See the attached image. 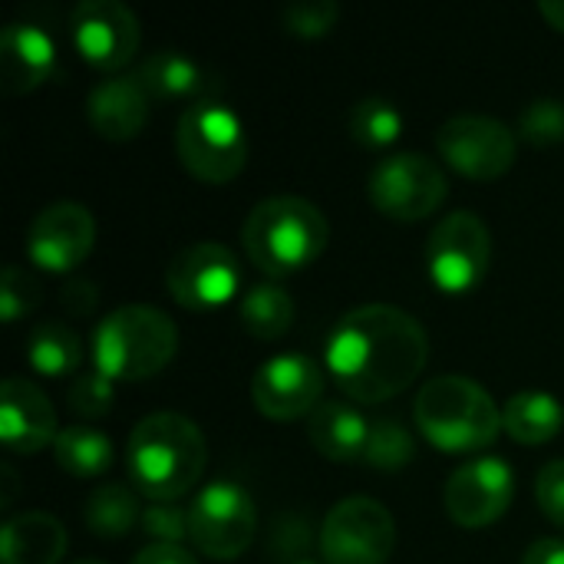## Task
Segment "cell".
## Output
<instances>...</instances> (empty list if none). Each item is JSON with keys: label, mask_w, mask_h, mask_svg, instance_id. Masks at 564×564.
I'll use <instances>...</instances> for the list:
<instances>
[{"label": "cell", "mask_w": 564, "mask_h": 564, "mask_svg": "<svg viewBox=\"0 0 564 564\" xmlns=\"http://www.w3.org/2000/svg\"><path fill=\"white\" fill-rule=\"evenodd\" d=\"M426 327L393 304H364L347 311L324 347V370L344 397L364 406L406 393L426 370Z\"/></svg>", "instance_id": "cell-1"}, {"label": "cell", "mask_w": 564, "mask_h": 564, "mask_svg": "<svg viewBox=\"0 0 564 564\" xmlns=\"http://www.w3.org/2000/svg\"><path fill=\"white\" fill-rule=\"evenodd\" d=\"M126 466L132 486L149 502H178L205 476V433L182 413H149L129 433Z\"/></svg>", "instance_id": "cell-2"}, {"label": "cell", "mask_w": 564, "mask_h": 564, "mask_svg": "<svg viewBox=\"0 0 564 564\" xmlns=\"http://www.w3.org/2000/svg\"><path fill=\"white\" fill-rule=\"evenodd\" d=\"M330 241L324 212L301 195H274L258 202L241 228V245L251 264L271 278H288L311 268Z\"/></svg>", "instance_id": "cell-3"}, {"label": "cell", "mask_w": 564, "mask_h": 564, "mask_svg": "<svg viewBox=\"0 0 564 564\" xmlns=\"http://www.w3.org/2000/svg\"><path fill=\"white\" fill-rule=\"evenodd\" d=\"M413 423L423 440L449 456L489 449L502 433V410L489 390L469 377H433L413 403Z\"/></svg>", "instance_id": "cell-4"}, {"label": "cell", "mask_w": 564, "mask_h": 564, "mask_svg": "<svg viewBox=\"0 0 564 564\" xmlns=\"http://www.w3.org/2000/svg\"><path fill=\"white\" fill-rule=\"evenodd\" d=\"M178 354L175 321L152 304L109 311L93 334V367L112 383H139L162 373Z\"/></svg>", "instance_id": "cell-5"}, {"label": "cell", "mask_w": 564, "mask_h": 564, "mask_svg": "<svg viewBox=\"0 0 564 564\" xmlns=\"http://www.w3.org/2000/svg\"><path fill=\"white\" fill-rule=\"evenodd\" d=\"M175 152L192 178L205 185H228L245 172L248 162L245 122L225 102L198 99L178 116Z\"/></svg>", "instance_id": "cell-6"}, {"label": "cell", "mask_w": 564, "mask_h": 564, "mask_svg": "<svg viewBox=\"0 0 564 564\" xmlns=\"http://www.w3.org/2000/svg\"><path fill=\"white\" fill-rule=\"evenodd\" d=\"M367 195L383 218L413 225L443 208L449 195V178L436 159L420 152H397L370 169Z\"/></svg>", "instance_id": "cell-7"}, {"label": "cell", "mask_w": 564, "mask_h": 564, "mask_svg": "<svg viewBox=\"0 0 564 564\" xmlns=\"http://www.w3.org/2000/svg\"><path fill=\"white\" fill-rule=\"evenodd\" d=\"M258 535V506L238 482H208L188 502V542L212 562L241 558Z\"/></svg>", "instance_id": "cell-8"}, {"label": "cell", "mask_w": 564, "mask_h": 564, "mask_svg": "<svg viewBox=\"0 0 564 564\" xmlns=\"http://www.w3.org/2000/svg\"><path fill=\"white\" fill-rule=\"evenodd\" d=\"M492 264L489 225L463 208L449 212L426 241V274L443 294H469L482 284Z\"/></svg>", "instance_id": "cell-9"}, {"label": "cell", "mask_w": 564, "mask_h": 564, "mask_svg": "<svg viewBox=\"0 0 564 564\" xmlns=\"http://www.w3.org/2000/svg\"><path fill=\"white\" fill-rule=\"evenodd\" d=\"M397 552V519L380 499L347 496L321 525L324 564H387Z\"/></svg>", "instance_id": "cell-10"}, {"label": "cell", "mask_w": 564, "mask_h": 564, "mask_svg": "<svg viewBox=\"0 0 564 564\" xmlns=\"http://www.w3.org/2000/svg\"><path fill=\"white\" fill-rule=\"evenodd\" d=\"M440 159L473 182H496L502 178L519 159L516 132L492 116H453L436 132Z\"/></svg>", "instance_id": "cell-11"}, {"label": "cell", "mask_w": 564, "mask_h": 564, "mask_svg": "<svg viewBox=\"0 0 564 564\" xmlns=\"http://www.w3.org/2000/svg\"><path fill=\"white\" fill-rule=\"evenodd\" d=\"M169 294L185 311H218L235 301L241 284L238 258L218 241L185 245L165 271Z\"/></svg>", "instance_id": "cell-12"}, {"label": "cell", "mask_w": 564, "mask_h": 564, "mask_svg": "<svg viewBox=\"0 0 564 564\" xmlns=\"http://www.w3.org/2000/svg\"><path fill=\"white\" fill-rule=\"evenodd\" d=\"M96 245V221L79 202H50L26 225L23 251L46 274L76 271Z\"/></svg>", "instance_id": "cell-13"}, {"label": "cell", "mask_w": 564, "mask_h": 564, "mask_svg": "<svg viewBox=\"0 0 564 564\" xmlns=\"http://www.w3.org/2000/svg\"><path fill=\"white\" fill-rule=\"evenodd\" d=\"M512 499L516 473L499 456H476L473 463L459 466L443 489L446 516L469 532L496 525L512 509Z\"/></svg>", "instance_id": "cell-14"}, {"label": "cell", "mask_w": 564, "mask_h": 564, "mask_svg": "<svg viewBox=\"0 0 564 564\" xmlns=\"http://www.w3.org/2000/svg\"><path fill=\"white\" fill-rule=\"evenodd\" d=\"M324 364L304 354H278L264 360L251 380L254 410L274 423L311 416L324 403Z\"/></svg>", "instance_id": "cell-15"}, {"label": "cell", "mask_w": 564, "mask_h": 564, "mask_svg": "<svg viewBox=\"0 0 564 564\" xmlns=\"http://www.w3.org/2000/svg\"><path fill=\"white\" fill-rule=\"evenodd\" d=\"M69 33H73L79 56L102 73H116L129 66L142 40L139 17L119 0L76 3L69 13Z\"/></svg>", "instance_id": "cell-16"}, {"label": "cell", "mask_w": 564, "mask_h": 564, "mask_svg": "<svg viewBox=\"0 0 564 564\" xmlns=\"http://www.w3.org/2000/svg\"><path fill=\"white\" fill-rule=\"evenodd\" d=\"M56 410L50 397L26 377L0 383V440L17 456H36L56 443Z\"/></svg>", "instance_id": "cell-17"}, {"label": "cell", "mask_w": 564, "mask_h": 564, "mask_svg": "<svg viewBox=\"0 0 564 564\" xmlns=\"http://www.w3.org/2000/svg\"><path fill=\"white\" fill-rule=\"evenodd\" d=\"M56 69V43L36 23H7L0 30V86L10 96L40 89Z\"/></svg>", "instance_id": "cell-18"}, {"label": "cell", "mask_w": 564, "mask_h": 564, "mask_svg": "<svg viewBox=\"0 0 564 564\" xmlns=\"http://www.w3.org/2000/svg\"><path fill=\"white\" fill-rule=\"evenodd\" d=\"M149 102L152 96L135 76H109L93 86L86 99L89 126L109 139V142H129L135 139L149 122Z\"/></svg>", "instance_id": "cell-19"}, {"label": "cell", "mask_w": 564, "mask_h": 564, "mask_svg": "<svg viewBox=\"0 0 564 564\" xmlns=\"http://www.w3.org/2000/svg\"><path fill=\"white\" fill-rule=\"evenodd\" d=\"M307 440L330 463H364L370 423L347 400H324L307 416Z\"/></svg>", "instance_id": "cell-20"}, {"label": "cell", "mask_w": 564, "mask_h": 564, "mask_svg": "<svg viewBox=\"0 0 564 564\" xmlns=\"http://www.w3.org/2000/svg\"><path fill=\"white\" fill-rule=\"evenodd\" d=\"M69 535L50 512H20L0 529V564H59Z\"/></svg>", "instance_id": "cell-21"}, {"label": "cell", "mask_w": 564, "mask_h": 564, "mask_svg": "<svg viewBox=\"0 0 564 564\" xmlns=\"http://www.w3.org/2000/svg\"><path fill=\"white\" fill-rule=\"evenodd\" d=\"M502 430L522 446H545L564 430V406L545 390H519L502 406Z\"/></svg>", "instance_id": "cell-22"}, {"label": "cell", "mask_w": 564, "mask_h": 564, "mask_svg": "<svg viewBox=\"0 0 564 564\" xmlns=\"http://www.w3.org/2000/svg\"><path fill=\"white\" fill-rule=\"evenodd\" d=\"M135 79L145 86V93L152 99H195L208 89V76L205 69L178 53V50H159L152 56H145L135 69Z\"/></svg>", "instance_id": "cell-23"}, {"label": "cell", "mask_w": 564, "mask_h": 564, "mask_svg": "<svg viewBox=\"0 0 564 564\" xmlns=\"http://www.w3.org/2000/svg\"><path fill=\"white\" fill-rule=\"evenodd\" d=\"M53 456H56V466L73 479H99L112 469V459H116L112 440L89 423H73L59 430L53 443Z\"/></svg>", "instance_id": "cell-24"}, {"label": "cell", "mask_w": 564, "mask_h": 564, "mask_svg": "<svg viewBox=\"0 0 564 564\" xmlns=\"http://www.w3.org/2000/svg\"><path fill=\"white\" fill-rule=\"evenodd\" d=\"M26 364L40 373V377H66V373H79L83 364V340L76 330H69L59 321H40L30 334H26V347H23Z\"/></svg>", "instance_id": "cell-25"}, {"label": "cell", "mask_w": 564, "mask_h": 564, "mask_svg": "<svg viewBox=\"0 0 564 564\" xmlns=\"http://www.w3.org/2000/svg\"><path fill=\"white\" fill-rule=\"evenodd\" d=\"M297 304L281 284H254L238 301V321L254 340H281L294 327Z\"/></svg>", "instance_id": "cell-26"}, {"label": "cell", "mask_w": 564, "mask_h": 564, "mask_svg": "<svg viewBox=\"0 0 564 564\" xmlns=\"http://www.w3.org/2000/svg\"><path fill=\"white\" fill-rule=\"evenodd\" d=\"M142 509L145 506H139L129 486L106 482L86 499L83 519L96 539H126L135 525H142Z\"/></svg>", "instance_id": "cell-27"}, {"label": "cell", "mask_w": 564, "mask_h": 564, "mask_svg": "<svg viewBox=\"0 0 564 564\" xmlns=\"http://www.w3.org/2000/svg\"><path fill=\"white\" fill-rule=\"evenodd\" d=\"M347 126H350V135L360 145H367V149H387V145H393L403 135V116H400V109L390 99H380V96L360 99L350 109Z\"/></svg>", "instance_id": "cell-28"}, {"label": "cell", "mask_w": 564, "mask_h": 564, "mask_svg": "<svg viewBox=\"0 0 564 564\" xmlns=\"http://www.w3.org/2000/svg\"><path fill=\"white\" fill-rule=\"evenodd\" d=\"M413 456H416V440L410 436V430L400 420L383 416V420L370 423V440H367V453H364L367 466L393 473V469L410 466Z\"/></svg>", "instance_id": "cell-29"}, {"label": "cell", "mask_w": 564, "mask_h": 564, "mask_svg": "<svg viewBox=\"0 0 564 564\" xmlns=\"http://www.w3.org/2000/svg\"><path fill=\"white\" fill-rule=\"evenodd\" d=\"M66 403L79 420H102L116 403V383L109 377H102L96 367L79 370L69 383Z\"/></svg>", "instance_id": "cell-30"}, {"label": "cell", "mask_w": 564, "mask_h": 564, "mask_svg": "<svg viewBox=\"0 0 564 564\" xmlns=\"http://www.w3.org/2000/svg\"><path fill=\"white\" fill-rule=\"evenodd\" d=\"M40 297H43L40 281L26 268L7 264L0 271V321L3 324H17L20 317H26L40 304Z\"/></svg>", "instance_id": "cell-31"}, {"label": "cell", "mask_w": 564, "mask_h": 564, "mask_svg": "<svg viewBox=\"0 0 564 564\" xmlns=\"http://www.w3.org/2000/svg\"><path fill=\"white\" fill-rule=\"evenodd\" d=\"M519 132L525 142L549 149L564 142V102L562 99H535L519 116Z\"/></svg>", "instance_id": "cell-32"}, {"label": "cell", "mask_w": 564, "mask_h": 564, "mask_svg": "<svg viewBox=\"0 0 564 564\" xmlns=\"http://www.w3.org/2000/svg\"><path fill=\"white\" fill-rule=\"evenodd\" d=\"M340 20V7L334 0H297L284 10V30L301 40L327 36Z\"/></svg>", "instance_id": "cell-33"}, {"label": "cell", "mask_w": 564, "mask_h": 564, "mask_svg": "<svg viewBox=\"0 0 564 564\" xmlns=\"http://www.w3.org/2000/svg\"><path fill=\"white\" fill-rule=\"evenodd\" d=\"M142 532L152 545H182L188 539V509L178 502H149L142 509Z\"/></svg>", "instance_id": "cell-34"}, {"label": "cell", "mask_w": 564, "mask_h": 564, "mask_svg": "<svg viewBox=\"0 0 564 564\" xmlns=\"http://www.w3.org/2000/svg\"><path fill=\"white\" fill-rule=\"evenodd\" d=\"M535 502L549 522L564 529V459L549 463L535 479Z\"/></svg>", "instance_id": "cell-35"}, {"label": "cell", "mask_w": 564, "mask_h": 564, "mask_svg": "<svg viewBox=\"0 0 564 564\" xmlns=\"http://www.w3.org/2000/svg\"><path fill=\"white\" fill-rule=\"evenodd\" d=\"M96 301H99L96 288L89 281H83V278L79 281H69L63 288V294H59V304H63V311L69 317H89L96 311Z\"/></svg>", "instance_id": "cell-36"}, {"label": "cell", "mask_w": 564, "mask_h": 564, "mask_svg": "<svg viewBox=\"0 0 564 564\" xmlns=\"http://www.w3.org/2000/svg\"><path fill=\"white\" fill-rule=\"evenodd\" d=\"M132 564H198V558L182 545H145Z\"/></svg>", "instance_id": "cell-37"}, {"label": "cell", "mask_w": 564, "mask_h": 564, "mask_svg": "<svg viewBox=\"0 0 564 564\" xmlns=\"http://www.w3.org/2000/svg\"><path fill=\"white\" fill-rule=\"evenodd\" d=\"M522 564H564V539H539L525 549Z\"/></svg>", "instance_id": "cell-38"}, {"label": "cell", "mask_w": 564, "mask_h": 564, "mask_svg": "<svg viewBox=\"0 0 564 564\" xmlns=\"http://www.w3.org/2000/svg\"><path fill=\"white\" fill-rule=\"evenodd\" d=\"M539 13L545 17L549 26H555L558 33H564V0H542L539 3Z\"/></svg>", "instance_id": "cell-39"}, {"label": "cell", "mask_w": 564, "mask_h": 564, "mask_svg": "<svg viewBox=\"0 0 564 564\" xmlns=\"http://www.w3.org/2000/svg\"><path fill=\"white\" fill-rule=\"evenodd\" d=\"M69 564H106V562H96V558H79V562H69Z\"/></svg>", "instance_id": "cell-40"}, {"label": "cell", "mask_w": 564, "mask_h": 564, "mask_svg": "<svg viewBox=\"0 0 564 564\" xmlns=\"http://www.w3.org/2000/svg\"><path fill=\"white\" fill-rule=\"evenodd\" d=\"M294 564H314V562H294Z\"/></svg>", "instance_id": "cell-41"}]
</instances>
